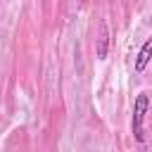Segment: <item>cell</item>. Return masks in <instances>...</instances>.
<instances>
[{"label":"cell","mask_w":152,"mask_h":152,"mask_svg":"<svg viewBox=\"0 0 152 152\" xmlns=\"http://www.w3.org/2000/svg\"><path fill=\"white\" fill-rule=\"evenodd\" d=\"M97 57L104 59L107 57V28H102V36H100V48H97Z\"/></svg>","instance_id":"3957f363"},{"label":"cell","mask_w":152,"mask_h":152,"mask_svg":"<svg viewBox=\"0 0 152 152\" xmlns=\"http://www.w3.org/2000/svg\"><path fill=\"white\" fill-rule=\"evenodd\" d=\"M147 104H150L147 95H145V93H140V95L135 97V104H133V121H131V128H133V138H135L138 142H142V140H145V128H142V121H145V112H147Z\"/></svg>","instance_id":"6da1fadb"},{"label":"cell","mask_w":152,"mask_h":152,"mask_svg":"<svg viewBox=\"0 0 152 152\" xmlns=\"http://www.w3.org/2000/svg\"><path fill=\"white\" fill-rule=\"evenodd\" d=\"M150 59H152V36L142 43V48H140V52H138V57H135V71H138V74L145 71V66L150 64Z\"/></svg>","instance_id":"7a4b0ae2"}]
</instances>
